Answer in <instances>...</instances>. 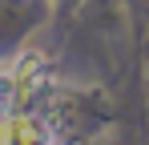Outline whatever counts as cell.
I'll return each instance as SVG.
<instances>
[{
  "label": "cell",
  "mask_w": 149,
  "mask_h": 145,
  "mask_svg": "<svg viewBox=\"0 0 149 145\" xmlns=\"http://www.w3.org/2000/svg\"><path fill=\"white\" fill-rule=\"evenodd\" d=\"M40 77H45V56L40 52H20L16 61H8L0 69V109H12V101L24 105L36 93Z\"/></svg>",
  "instance_id": "6da1fadb"
},
{
  "label": "cell",
  "mask_w": 149,
  "mask_h": 145,
  "mask_svg": "<svg viewBox=\"0 0 149 145\" xmlns=\"http://www.w3.org/2000/svg\"><path fill=\"white\" fill-rule=\"evenodd\" d=\"M0 145H52V133L40 117L0 109Z\"/></svg>",
  "instance_id": "7a4b0ae2"
}]
</instances>
